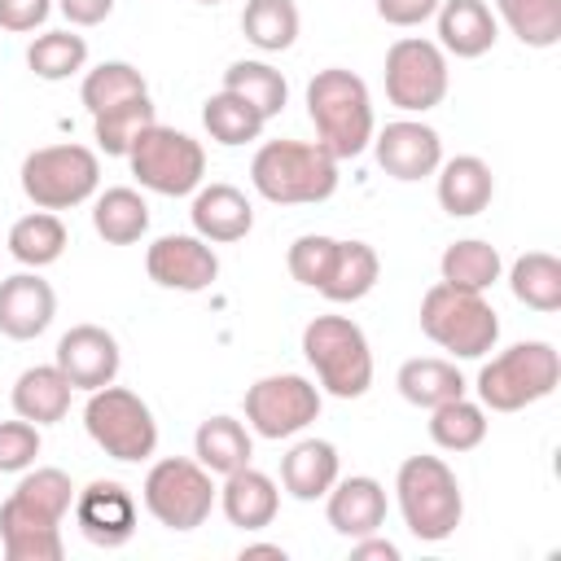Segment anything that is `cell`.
Listing matches in <instances>:
<instances>
[{"instance_id": "32", "label": "cell", "mask_w": 561, "mask_h": 561, "mask_svg": "<svg viewBox=\"0 0 561 561\" xmlns=\"http://www.w3.org/2000/svg\"><path fill=\"white\" fill-rule=\"evenodd\" d=\"M513 298L530 311H561V259L548 250H530L508 272Z\"/></svg>"}, {"instance_id": "27", "label": "cell", "mask_w": 561, "mask_h": 561, "mask_svg": "<svg viewBox=\"0 0 561 561\" xmlns=\"http://www.w3.org/2000/svg\"><path fill=\"white\" fill-rule=\"evenodd\" d=\"M193 456L210 473H232V469L250 465L254 443H250V430L237 416H206L193 434Z\"/></svg>"}, {"instance_id": "35", "label": "cell", "mask_w": 561, "mask_h": 561, "mask_svg": "<svg viewBox=\"0 0 561 561\" xmlns=\"http://www.w3.org/2000/svg\"><path fill=\"white\" fill-rule=\"evenodd\" d=\"M224 88L237 92L241 101H250L263 118H276L285 110V101H289L285 75L276 66H267V61H232L224 70Z\"/></svg>"}, {"instance_id": "49", "label": "cell", "mask_w": 561, "mask_h": 561, "mask_svg": "<svg viewBox=\"0 0 561 561\" xmlns=\"http://www.w3.org/2000/svg\"><path fill=\"white\" fill-rule=\"evenodd\" d=\"M197 4H219V0H197Z\"/></svg>"}, {"instance_id": "28", "label": "cell", "mask_w": 561, "mask_h": 561, "mask_svg": "<svg viewBox=\"0 0 561 561\" xmlns=\"http://www.w3.org/2000/svg\"><path fill=\"white\" fill-rule=\"evenodd\" d=\"M92 228L110 245H131L149 232V202L136 188H105L92 202Z\"/></svg>"}, {"instance_id": "33", "label": "cell", "mask_w": 561, "mask_h": 561, "mask_svg": "<svg viewBox=\"0 0 561 561\" xmlns=\"http://www.w3.org/2000/svg\"><path fill=\"white\" fill-rule=\"evenodd\" d=\"M298 26H302V18H298V4L294 0H245V9H241V31L263 53L294 48Z\"/></svg>"}, {"instance_id": "12", "label": "cell", "mask_w": 561, "mask_h": 561, "mask_svg": "<svg viewBox=\"0 0 561 561\" xmlns=\"http://www.w3.org/2000/svg\"><path fill=\"white\" fill-rule=\"evenodd\" d=\"M320 416V390L298 373L259 377L245 390V425L259 438H294Z\"/></svg>"}, {"instance_id": "4", "label": "cell", "mask_w": 561, "mask_h": 561, "mask_svg": "<svg viewBox=\"0 0 561 561\" xmlns=\"http://www.w3.org/2000/svg\"><path fill=\"white\" fill-rule=\"evenodd\" d=\"M421 333L456 359H482L500 337V320L482 294L438 280L421 298Z\"/></svg>"}, {"instance_id": "34", "label": "cell", "mask_w": 561, "mask_h": 561, "mask_svg": "<svg viewBox=\"0 0 561 561\" xmlns=\"http://www.w3.org/2000/svg\"><path fill=\"white\" fill-rule=\"evenodd\" d=\"M263 114L250 105V101H241L237 92H228V88H219L206 105H202V127L210 131V140H219V145H250V140H259L263 136Z\"/></svg>"}, {"instance_id": "7", "label": "cell", "mask_w": 561, "mask_h": 561, "mask_svg": "<svg viewBox=\"0 0 561 561\" xmlns=\"http://www.w3.org/2000/svg\"><path fill=\"white\" fill-rule=\"evenodd\" d=\"M83 425L92 434V443L123 460V465H140L158 451V421L149 412V403L127 390V386H101L88 394V408H83Z\"/></svg>"}, {"instance_id": "40", "label": "cell", "mask_w": 561, "mask_h": 561, "mask_svg": "<svg viewBox=\"0 0 561 561\" xmlns=\"http://www.w3.org/2000/svg\"><path fill=\"white\" fill-rule=\"evenodd\" d=\"M145 92H149L145 75L131 61H101L96 70L83 75V88H79L88 114H101V110H110L118 101H131V96H145Z\"/></svg>"}, {"instance_id": "30", "label": "cell", "mask_w": 561, "mask_h": 561, "mask_svg": "<svg viewBox=\"0 0 561 561\" xmlns=\"http://www.w3.org/2000/svg\"><path fill=\"white\" fill-rule=\"evenodd\" d=\"M394 386H399V394H403L412 408H438V403L465 394V377H460V368L447 364V359H434V355H425V359H421V355L408 359V364L399 368Z\"/></svg>"}, {"instance_id": "46", "label": "cell", "mask_w": 561, "mask_h": 561, "mask_svg": "<svg viewBox=\"0 0 561 561\" xmlns=\"http://www.w3.org/2000/svg\"><path fill=\"white\" fill-rule=\"evenodd\" d=\"M57 9L66 13L70 26H96L114 13V0H57Z\"/></svg>"}, {"instance_id": "24", "label": "cell", "mask_w": 561, "mask_h": 561, "mask_svg": "<svg viewBox=\"0 0 561 561\" xmlns=\"http://www.w3.org/2000/svg\"><path fill=\"white\" fill-rule=\"evenodd\" d=\"M337 469H342V460H337V447L329 438H302L280 456V482L302 504L324 500L329 486L337 482Z\"/></svg>"}, {"instance_id": "10", "label": "cell", "mask_w": 561, "mask_h": 561, "mask_svg": "<svg viewBox=\"0 0 561 561\" xmlns=\"http://www.w3.org/2000/svg\"><path fill=\"white\" fill-rule=\"evenodd\" d=\"M145 508L167 530H197L215 508V482L210 469H202L188 456H167L145 473Z\"/></svg>"}, {"instance_id": "5", "label": "cell", "mask_w": 561, "mask_h": 561, "mask_svg": "<svg viewBox=\"0 0 561 561\" xmlns=\"http://www.w3.org/2000/svg\"><path fill=\"white\" fill-rule=\"evenodd\" d=\"M561 381V355L552 342H517L478 373V403L491 412H522L548 399Z\"/></svg>"}, {"instance_id": "31", "label": "cell", "mask_w": 561, "mask_h": 561, "mask_svg": "<svg viewBox=\"0 0 561 561\" xmlns=\"http://www.w3.org/2000/svg\"><path fill=\"white\" fill-rule=\"evenodd\" d=\"M66 224L53 210H31L9 228V254L22 267H48L66 254Z\"/></svg>"}, {"instance_id": "29", "label": "cell", "mask_w": 561, "mask_h": 561, "mask_svg": "<svg viewBox=\"0 0 561 561\" xmlns=\"http://www.w3.org/2000/svg\"><path fill=\"white\" fill-rule=\"evenodd\" d=\"M438 272L447 285L456 289H473V294H486L500 272H504V259L491 241H478V237H465V241H451L438 259Z\"/></svg>"}, {"instance_id": "20", "label": "cell", "mask_w": 561, "mask_h": 561, "mask_svg": "<svg viewBox=\"0 0 561 561\" xmlns=\"http://www.w3.org/2000/svg\"><path fill=\"white\" fill-rule=\"evenodd\" d=\"M188 215H193V232L202 241H210V245L241 241L254 228V206L232 184H206V188H197Z\"/></svg>"}, {"instance_id": "47", "label": "cell", "mask_w": 561, "mask_h": 561, "mask_svg": "<svg viewBox=\"0 0 561 561\" xmlns=\"http://www.w3.org/2000/svg\"><path fill=\"white\" fill-rule=\"evenodd\" d=\"M351 557H355V561H399V548L373 530V535H359V539L351 543Z\"/></svg>"}, {"instance_id": "21", "label": "cell", "mask_w": 561, "mask_h": 561, "mask_svg": "<svg viewBox=\"0 0 561 561\" xmlns=\"http://www.w3.org/2000/svg\"><path fill=\"white\" fill-rule=\"evenodd\" d=\"M219 508L224 517L237 526V530H263L276 522V508H280V491L267 473L241 465L232 473H224V486H219Z\"/></svg>"}, {"instance_id": "41", "label": "cell", "mask_w": 561, "mask_h": 561, "mask_svg": "<svg viewBox=\"0 0 561 561\" xmlns=\"http://www.w3.org/2000/svg\"><path fill=\"white\" fill-rule=\"evenodd\" d=\"M13 500L53 517V522H66V513L75 508V486H70V473L66 469H31L18 486H13Z\"/></svg>"}, {"instance_id": "25", "label": "cell", "mask_w": 561, "mask_h": 561, "mask_svg": "<svg viewBox=\"0 0 561 561\" xmlns=\"http://www.w3.org/2000/svg\"><path fill=\"white\" fill-rule=\"evenodd\" d=\"M70 394L75 386L57 364H35L13 381V412L31 425H57L70 412Z\"/></svg>"}, {"instance_id": "45", "label": "cell", "mask_w": 561, "mask_h": 561, "mask_svg": "<svg viewBox=\"0 0 561 561\" xmlns=\"http://www.w3.org/2000/svg\"><path fill=\"white\" fill-rule=\"evenodd\" d=\"M438 0H377V13L390 26H421L425 18H434Z\"/></svg>"}, {"instance_id": "14", "label": "cell", "mask_w": 561, "mask_h": 561, "mask_svg": "<svg viewBox=\"0 0 561 561\" xmlns=\"http://www.w3.org/2000/svg\"><path fill=\"white\" fill-rule=\"evenodd\" d=\"M373 153H377V167L403 184L412 180H425L438 171L443 162V140L430 123H416V118H394L386 123L377 136H373Z\"/></svg>"}, {"instance_id": "17", "label": "cell", "mask_w": 561, "mask_h": 561, "mask_svg": "<svg viewBox=\"0 0 561 561\" xmlns=\"http://www.w3.org/2000/svg\"><path fill=\"white\" fill-rule=\"evenodd\" d=\"M57 316V294L44 276L35 272H18L0 280V333L13 342H31L39 337Z\"/></svg>"}, {"instance_id": "19", "label": "cell", "mask_w": 561, "mask_h": 561, "mask_svg": "<svg viewBox=\"0 0 561 561\" xmlns=\"http://www.w3.org/2000/svg\"><path fill=\"white\" fill-rule=\"evenodd\" d=\"M324 513H329V526L346 539H359V535H373L381 530L386 522V486L368 473H355V478H337L324 495Z\"/></svg>"}, {"instance_id": "44", "label": "cell", "mask_w": 561, "mask_h": 561, "mask_svg": "<svg viewBox=\"0 0 561 561\" xmlns=\"http://www.w3.org/2000/svg\"><path fill=\"white\" fill-rule=\"evenodd\" d=\"M48 9H53L48 0H0V26L13 35H26L48 18Z\"/></svg>"}, {"instance_id": "38", "label": "cell", "mask_w": 561, "mask_h": 561, "mask_svg": "<svg viewBox=\"0 0 561 561\" xmlns=\"http://www.w3.org/2000/svg\"><path fill=\"white\" fill-rule=\"evenodd\" d=\"M26 66L35 70V79L61 83V79H70L88 66V39L75 35V31H44V35L31 39Z\"/></svg>"}, {"instance_id": "13", "label": "cell", "mask_w": 561, "mask_h": 561, "mask_svg": "<svg viewBox=\"0 0 561 561\" xmlns=\"http://www.w3.org/2000/svg\"><path fill=\"white\" fill-rule=\"evenodd\" d=\"M145 272L153 285L162 289H180V294H197L210 289L219 276V254L210 241H202L197 232H167L145 250Z\"/></svg>"}, {"instance_id": "36", "label": "cell", "mask_w": 561, "mask_h": 561, "mask_svg": "<svg viewBox=\"0 0 561 561\" xmlns=\"http://www.w3.org/2000/svg\"><path fill=\"white\" fill-rule=\"evenodd\" d=\"M430 438L443 451H473L486 438V408L465 394L430 408Z\"/></svg>"}, {"instance_id": "26", "label": "cell", "mask_w": 561, "mask_h": 561, "mask_svg": "<svg viewBox=\"0 0 561 561\" xmlns=\"http://www.w3.org/2000/svg\"><path fill=\"white\" fill-rule=\"evenodd\" d=\"M377 276H381V259L368 241H337V254H333V267L320 285V294L329 302H359L373 294Z\"/></svg>"}, {"instance_id": "48", "label": "cell", "mask_w": 561, "mask_h": 561, "mask_svg": "<svg viewBox=\"0 0 561 561\" xmlns=\"http://www.w3.org/2000/svg\"><path fill=\"white\" fill-rule=\"evenodd\" d=\"M250 557H276V561H285V548L280 543H245L241 548V561H250Z\"/></svg>"}, {"instance_id": "15", "label": "cell", "mask_w": 561, "mask_h": 561, "mask_svg": "<svg viewBox=\"0 0 561 561\" xmlns=\"http://www.w3.org/2000/svg\"><path fill=\"white\" fill-rule=\"evenodd\" d=\"M75 522L88 543L96 548H123L136 535V500L123 482L96 478L83 491H75Z\"/></svg>"}, {"instance_id": "8", "label": "cell", "mask_w": 561, "mask_h": 561, "mask_svg": "<svg viewBox=\"0 0 561 561\" xmlns=\"http://www.w3.org/2000/svg\"><path fill=\"white\" fill-rule=\"evenodd\" d=\"M101 184V162L88 145H44L22 158V193L35 210L83 206Z\"/></svg>"}, {"instance_id": "2", "label": "cell", "mask_w": 561, "mask_h": 561, "mask_svg": "<svg viewBox=\"0 0 561 561\" xmlns=\"http://www.w3.org/2000/svg\"><path fill=\"white\" fill-rule=\"evenodd\" d=\"M307 114L316 123V145L329 149L337 162L355 158L373 145V96L368 83L342 66L316 70L307 83Z\"/></svg>"}, {"instance_id": "43", "label": "cell", "mask_w": 561, "mask_h": 561, "mask_svg": "<svg viewBox=\"0 0 561 561\" xmlns=\"http://www.w3.org/2000/svg\"><path fill=\"white\" fill-rule=\"evenodd\" d=\"M39 456V425L31 421H0V473H26Z\"/></svg>"}, {"instance_id": "16", "label": "cell", "mask_w": 561, "mask_h": 561, "mask_svg": "<svg viewBox=\"0 0 561 561\" xmlns=\"http://www.w3.org/2000/svg\"><path fill=\"white\" fill-rule=\"evenodd\" d=\"M53 364L66 373V381L75 390H88L92 394V390H101V386H110L118 377L123 355H118V342H114L110 329H101V324H75L70 333H61Z\"/></svg>"}, {"instance_id": "42", "label": "cell", "mask_w": 561, "mask_h": 561, "mask_svg": "<svg viewBox=\"0 0 561 561\" xmlns=\"http://www.w3.org/2000/svg\"><path fill=\"white\" fill-rule=\"evenodd\" d=\"M333 254H337V237H324V232H307L289 245L285 263H289V276L307 289H320L329 267H333Z\"/></svg>"}, {"instance_id": "22", "label": "cell", "mask_w": 561, "mask_h": 561, "mask_svg": "<svg viewBox=\"0 0 561 561\" xmlns=\"http://www.w3.org/2000/svg\"><path fill=\"white\" fill-rule=\"evenodd\" d=\"M495 197V175L478 153H456L447 162H438V206L451 219H469L482 215Z\"/></svg>"}, {"instance_id": "9", "label": "cell", "mask_w": 561, "mask_h": 561, "mask_svg": "<svg viewBox=\"0 0 561 561\" xmlns=\"http://www.w3.org/2000/svg\"><path fill=\"white\" fill-rule=\"evenodd\" d=\"M127 162H131V175L149 193H162V197L197 193L206 175V149L188 131H175L162 123H149L136 136V145L127 149Z\"/></svg>"}, {"instance_id": "37", "label": "cell", "mask_w": 561, "mask_h": 561, "mask_svg": "<svg viewBox=\"0 0 561 561\" xmlns=\"http://www.w3.org/2000/svg\"><path fill=\"white\" fill-rule=\"evenodd\" d=\"M149 123H158L149 92H145V96H131V101H118V105H110V110H101V114H92L96 145H101L110 158H127V149L136 145V136H140Z\"/></svg>"}, {"instance_id": "3", "label": "cell", "mask_w": 561, "mask_h": 561, "mask_svg": "<svg viewBox=\"0 0 561 561\" xmlns=\"http://www.w3.org/2000/svg\"><path fill=\"white\" fill-rule=\"evenodd\" d=\"M394 495H399L403 526L421 543L451 539L456 526H460V517H465L460 482L447 469V460H438V456H408L399 465V473H394Z\"/></svg>"}, {"instance_id": "1", "label": "cell", "mask_w": 561, "mask_h": 561, "mask_svg": "<svg viewBox=\"0 0 561 561\" xmlns=\"http://www.w3.org/2000/svg\"><path fill=\"white\" fill-rule=\"evenodd\" d=\"M250 184L276 206H316L337 193V158L316 140H267L250 162Z\"/></svg>"}, {"instance_id": "39", "label": "cell", "mask_w": 561, "mask_h": 561, "mask_svg": "<svg viewBox=\"0 0 561 561\" xmlns=\"http://www.w3.org/2000/svg\"><path fill=\"white\" fill-rule=\"evenodd\" d=\"M495 13L526 48H552L561 39V0H495Z\"/></svg>"}, {"instance_id": "6", "label": "cell", "mask_w": 561, "mask_h": 561, "mask_svg": "<svg viewBox=\"0 0 561 561\" xmlns=\"http://www.w3.org/2000/svg\"><path fill=\"white\" fill-rule=\"evenodd\" d=\"M302 355L333 399H359L373 386V351L355 320L316 316L302 329Z\"/></svg>"}, {"instance_id": "11", "label": "cell", "mask_w": 561, "mask_h": 561, "mask_svg": "<svg viewBox=\"0 0 561 561\" xmlns=\"http://www.w3.org/2000/svg\"><path fill=\"white\" fill-rule=\"evenodd\" d=\"M447 53L434 39L403 35L386 48V96L408 114H425L447 96Z\"/></svg>"}, {"instance_id": "18", "label": "cell", "mask_w": 561, "mask_h": 561, "mask_svg": "<svg viewBox=\"0 0 561 561\" xmlns=\"http://www.w3.org/2000/svg\"><path fill=\"white\" fill-rule=\"evenodd\" d=\"M0 543L9 561H61L66 557L61 522L18 504L13 495L0 504Z\"/></svg>"}, {"instance_id": "23", "label": "cell", "mask_w": 561, "mask_h": 561, "mask_svg": "<svg viewBox=\"0 0 561 561\" xmlns=\"http://www.w3.org/2000/svg\"><path fill=\"white\" fill-rule=\"evenodd\" d=\"M438 18V48L456 53V57H482L495 48V13L486 9V0H438L434 9Z\"/></svg>"}]
</instances>
